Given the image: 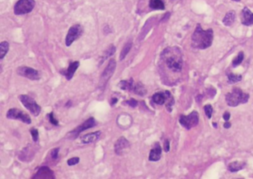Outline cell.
Here are the masks:
<instances>
[{
  "label": "cell",
  "mask_w": 253,
  "mask_h": 179,
  "mask_svg": "<svg viewBox=\"0 0 253 179\" xmlns=\"http://www.w3.org/2000/svg\"><path fill=\"white\" fill-rule=\"evenodd\" d=\"M119 87L123 90H131L134 89V82H133L132 79H130L129 81H121L119 84Z\"/></svg>",
  "instance_id": "21"
},
{
  "label": "cell",
  "mask_w": 253,
  "mask_h": 179,
  "mask_svg": "<svg viewBox=\"0 0 253 179\" xmlns=\"http://www.w3.org/2000/svg\"><path fill=\"white\" fill-rule=\"evenodd\" d=\"M129 147L130 144L128 140L124 137H120L115 144V151L117 155H121Z\"/></svg>",
  "instance_id": "12"
},
{
  "label": "cell",
  "mask_w": 253,
  "mask_h": 179,
  "mask_svg": "<svg viewBox=\"0 0 253 179\" xmlns=\"http://www.w3.org/2000/svg\"><path fill=\"white\" fill-rule=\"evenodd\" d=\"M134 90L135 93H136L139 96H143L146 93V90L144 88L143 85H142L140 83H138V84H137L136 87H134Z\"/></svg>",
  "instance_id": "27"
},
{
  "label": "cell",
  "mask_w": 253,
  "mask_h": 179,
  "mask_svg": "<svg viewBox=\"0 0 253 179\" xmlns=\"http://www.w3.org/2000/svg\"><path fill=\"white\" fill-rule=\"evenodd\" d=\"M33 178H55L54 174L49 167H40V170L37 171L36 175L33 177Z\"/></svg>",
  "instance_id": "13"
},
{
  "label": "cell",
  "mask_w": 253,
  "mask_h": 179,
  "mask_svg": "<svg viewBox=\"0 0 253 179\" xmlns=\"http://www.w3.org/2000/svg\"><path fill=\"white\" fill-rule=\"evenodd\" d=\"M115 51H116V48L115 46L114 45L110 46V47L107 49V51L104 53V55H103V58H102V60H101V61H100V65L103 64L105 59H107L108 58H109L110 56H111L114 55V53H115Z\"/></svg>",
  "instance_id": "24"
},
{
  "label": "cell",
  "mask_w": 253,
  "mask_h": 179,
  "mask_svg": "<svg viewBox=\"0 0 253 179\" xmlns=\"http://www.w3.org/2000/svg\"><path fill=\"white\" fill-rule=\"evenodd\" d=\"M131 46H132V42H128L126 44L124 45V47H123V50L121 51V53H120V56H119V59H120L121 61L123 60V59H125V57H126V56L128 53H129V51H130L131 48Z\"/></svg>",
  "instance_id": "23"
},
{
  "label": "cell",
  "mask_w": 253,
  "mask_h": 179,
  "mask_svg": "<svg viewBox=\"0 0 253 179\" xmlns=\"http://www.w3.org/2000/svg\"><path fill=\"white\" fill-rule=\"evenodd\" d=\"M82 28L80 25H74L69 29L65 38V45L68 47L72 45V43L77 38H79L82 34Z\"/></svg>",
  "instance_id": "9"
},
{
  "label": "cell",
  "mask_w": 253,
  "mask_h": 179,
  "mask_svg": "<svg viewBox=\"0 0 253 179\" xmlns=\"http://www.w3.org/2000/svg\"><path fill=\"white\" fill-rule=\"evenodd\" d=\"M223 127H224V128L226 129H229L231 127V124L229 122H226L224 125H223Z\"/></svg>",
  "instance_id": "37"
},
{
  "label": "cell",
  "mask_w": 253,
  "mask_h": 179,
  "mask_svg": "<svg viewBox=\"0 0 253 179\" xmlns=\"http://www.w3.org/2000/svg\"><path fill=\"white\" fill-rule=\"evenodd\" d=\"M180 123L182 126L184 127L187 130H190L198 125L199 122V115L198 112L193 111L189 115H181L179 120Z\"/></svg>",
  "instance_id": "7"
},
{
  "label": "cell",
  "mask_w": 253,
  "mask_h": 179,
  "mask_svg": "<svg viewBox=\"0 0 253 179\" xmlns=\"http://www.w3.org/2000/svg\"><path fill=\"white\" fill-rule=\"evenodd\" d=\"M17 74L19 75L20 76L25 77V78H28V79L36 81L39 80L40 78V73L38 70H35V69L32 68V67L22 66L19 67L17 69Z\"/></svg>",
  "instance_id": "10"
},
{
  "label": "cell",
  "mask_w": 253,
  "mask_h": 179,
  "mask_svg": "<svg viewBox=\"0 0 253 179\" xmlns=\"http://www.w3.org/2000/svg\"><path fill=\"white\" fill-rule=\"evenodd\" d=\"M59 151V147L54 148L53 150L51 151V157L53 159H57L58 158V153Z\"/></svg>",
  "instance_id": "33"
},
{
  "label": "cell",
  "mask_w": 253,
  "mask_h": 179,
  "mask_svg": "<svg viewBox=\"0 0 253 179\" xmlns=\"http://www.w3.org/2000/svg\"><path fill=\"white\" fill-rule=\"evenodd\" d=\"M242 79V76L241 75H235L230 74L228 75V82L229 84H234L240 82Z\"/></svg>",
  "instance_id": "26"
},
{
  "label": "cell",
  "mask_w": 253,
  "mask_h": 179,
  "mask_svg": "<svg viewBox=\"0 0 253 179\" xmlns=\"http://www.w3.org/2000/svg\"><path fill=\"white\" fill-rule=\"evenodd\" d=\"M49 121H50V122H51L52 124L55 125V126H57V125L59 124V122H58V121L54 118V115L53 112H51L49 114Z\"/></svg>",
  "instance_id": "32"
},
{
  "label": "cell",
  "mask_w": 253,
  "mask_h": 179,
  "mask_svg": "<svg viewBox=\"0 0 253 179\" xmlns=\"http://www.w3.org/2000/svg\"><path fill=\"white\" fill-rule=\"evenodd\" d=\"M161 58L169 70L180 72L182 69L183 61L181 53L177 47H168L161 54Z\"/></svg>",
  "instance_id": "2"
},
{
  "label": "cell",
  "mask_w": 253,
  "mask_h": 179,
  "mask_svg": "<svg viewBox=\"0 0 253 179\" xmlns=\"http://www.w3.org/2000/svg\"><path fill=\"white\" fill-rule=\"evenodd\" d=\"M19 99L25 107L34 116H38L41 112V107L36 102L35 100L28 95H20Z\"/></svg>",
  "instance_id": "4"
},
{
  "label": "cell",
  "mask_w": 253,
  "mask_h": 179,
  "mask_svg": "<svg viewBox=\"0 0 253 179\" xmlns=\"http://www.w3.org/2000/svg\"><path fill=\"white\" fill-rule=\"evenodd\" d=\"M213 40V30L208 29L204 30L200 25H198L192 36V46L198 49H206L212 45Z\"/></svg>",
  "instance_id": "1"
},
{
  "label": "cell",
  "mask_w": 253,
  "mask_h": 179,
  "mask_svg": "<svg viewBox=\"0 0 253 179\" xmlns=\"http://www.w3.org/2000/svg\"><path fill=\"white\" fill-rule=\"evenodd\" d=\"M241 22L246 26L253 25V13L246 7L241 12Z\"/></svg>",
  "instance_id": "14"
},
{
  "label": "cell",
  "mask_w": 253,
  "mask_h": 179,
  "mask_svg": "<svg viewBox=\"0 0 253 179\" xmlns=\"http://www.w3.org/2000/svg\"><path fill=\"white\" fill-rule=\"evenodd\" d=\"M96 121L93 117L91 118H89L88 119H87L86 122L82 123V124H80V126L77 127V128H75L74 130L70 132V134L72 135V137L76 138L79 134L81 133L82 132L85 131V130H88L89 128H92L96 126Z\"/></svg>",
  "instance_id": "11"
},
{
  "label": "cell",
  "mask_w": 253,
  "mask_h": 179,
  "mask_svg": "<svg viewBox=\"0 0 253 179\" xmlns=\"http://www.w3.org/2000/svg\"><path fill=\"white\" fill-rule=\"evenodd\" d=\"M116 67H117V62H116L115 59H111L101 75V78H100V86L101 87H105L109 80L115 74Z\"/></svg>",
  "instance_id": "6"
},
{
  "label": "cell",
  "mask_w": 253,
  "mask_h": 179,
  "mask_svg": "<svg viewBox=\"0 0 253 179\" xmlns=\"http://www.w3.org/2000/svg\"><path fill=\"white\" fill-rule=\"evenodd\" d=\"M30 134H31L32 138H33V140H34V141H35V142L37 141L38 138H39V132H38L37 129H35V128L30 129Z\"/></svg>",
  "instance_id": "30"
},
{
  "label": "cell",
  "mask_w": 253,
  "mask_h": 179,
  "mask_svg": "<svg viewBox=\"0 0 253 179\" xmlns=\"http://www.w3.org/2000/svg\"><path fill=\"white\" fill-rule=\"evenodd\" d=\"M250 96L249 94L243 93L239 88H234L232 93H229L226 96V101L230 107H237L240 104H245L248 101Z\"/></svg>",
  "instance_id": "3"
},
{
  "label": "cell",
  "mask_w": 253,
  "mask_h": 179,
  "mask_svg": "<svg viewBox=\"0 0 253 179\" xmlns=\"http://www.w3.org/2000/svg\"><path fill=\"white\" fill-rule=\"evenodd\" d=\"M245 167V163L244 162H239V161H235V162L231 163L230 164L228 167L229 170L232 172H237V171L242 170Z\"/></svg>",
  "instance_id": "20"
},
{
  "label": "cell",
  "mask_w": 253,
  "mask_h": 179,
  "mask_svg": "<svg viewBox=\"0 0 253 179\" xmlns=\"http://www.w3.org/2000/svg\"><path fill=\"white\" fill-rule=\"evenodd\" d=\"M244 54L243 52H240L238 53V55L237 56L236 58H235L234 60L232 61V65L233 67H237L239 65H241V63L242 62L243 60H244Z\"/></svg>",
  "instance_id": "28"
},
{
  "label": "cell",
  "mask_w": 253,
  "mask_h": 179,
  "mask_svg": "<svg viewBox=\"0 0 253 179\" xmlns=\"http://www.w3.org/2000/svg\"><path fill=\"white\" fill-rule=\"evenodd\" d=\"M6 117L8 119H14V120H19L21 122L25 123L26 124H29L31 123V119L30 116L26 113L20 110L12 108L10 109L7 112Z\"/></svg>",
  "instance_id": "8"
},
{
  "label": "cell",
  "mask_w": 253,
  "mask_h": 179,
  "mask_svg": "<svg viewBox=\"0 0 253 179\" xmlns=\"http://www.w3.org/2000/svg\"><path fill=\"white\" fill-rule=\"evenodd\" d=\"M126 103H128L129 105L132 107H136L137 106H138V101H137L134 99H131L130 100H129Z\"/></svg>",
  "instance_id": "34"
},
{
  "label": "cell",
  "mask_w": 253,
  "mask_h": 179,
  "mask_svg": "<svg viewBox=\"0 0 253 179\" xmlns=\"http://www.w3.org/2000/svg\"><path fill=\"white\" fill-rule=\"evenodd\" d=\"M79 66H80V62L79 61H74V62L71 63L69 65L67 70L64 73V76L67 78V80H71L73 78V76H74L75 72H76Z\"/></svg>",
  "instance_id": "17"
},
{
  "label": "cell",
  "mask_w": 253,
  "mask_h": 179,
  "mask_svg": "<svg viewBox=\"0 0 253 179\" xmlns=\"http://www.w3.org/2000/svg\"><path fill=\"white\" fill-rule=\"evenodd\" d=\"M161 153H162L161 147H160L159 144L156 143L154 144V147L152 148V150L150 151L148 160L151 161H159L160 158H161Z\"/></svg>",
  "instance_id": "16"
},
{
  "label": "cell",
  "mask_w": 253,
  "mask_h": 179,
  "mask_svg": "<svg viewBox=\"0 0 253 179\" xmlns=\"http://www.w3.org/2000/svg\"><path fill=\"white\" fill-rule=\"evenodd\" d=\"M79 162H80V158L74 157L68 159L67 161V163L68 166H74V165L77 164V163H78Z\"/></svg>",
  "instance_id": "31"
},
{
  "label": "cell",
  "mask_w": 253,
  "mask_h": 179,
  "mask_svg": "<svg viewBox=\"0 0 253 179\" xmlns=\"http://www.w3.org/2000/svg\"><path fill=\"white\" fill-rule=\"evenodd\" d=\"M149 6L152 9L155 10H164L165 5L161 0H150Z\"/></svg>",
  "instance_id": "22"
},
{
  "label": "cell",
  "mask_w": 253,
  "mask_h": 179,
  "mask_svg": "<svg viewBox=\"0 0 253 179\" xmlns=\"http://www.w3.org/2000/svg\"><path fill=\"white\" fill-rule=\"evenodd\" d=\"M167 99L166 93L164 94L163 93H154L152 96V101L154 103L159 105H163L166 102Z\"/></svg>",
  "instance_id": "18"
},
{
  "label": "cell",
  "mask_w": 253,
  "mask_h": 179,
  "mask_svg": "<svg viewBox=\"0 0 253 179\" xmlns=\"http://www.w3.org/2000/svg\"><path fill=\"white\" fill-rule=\"evenodd\" d=\"M170 149V144L169 140H166L165 143H164V150L165 152H169Z\"/></svg>",
  "instance_id": "35"
},
{
  "label": "cell",
  "mask_w": 253,
  "mask_h": 179,
  "mask_svg": "<svg viewBox=\"0 0 253 179\" xmlns=\"http://www.w3.org/2000/svg\"><path fill=\"white\" fill-rule=\"evenodd\" d=\"M9 50V44L7 42H2L0 44V59H2L7 54Z\"/></svg>",
  "instance_id": "25"
},
{
  "label": "cell",
  "mask_w": 253,
  "mask_h": 179,
  "mask_svg": "<svg viewBox=\"0 0 253 179\" xmlns=\"http://www.w3.org/2000/svg\"><path fill=\"white\" fill-rule=\"evenodd\" d=\"M229 118H230V113L229 112H226L224 114H223V119H224V120L228 121Z\"/></svg>",
  "instance_id": "36"
},
{
  "label": "cell",
  "mask_w": 253,
  "mask_h": 179,
  "mask_svg": "<svg viewBox=\"0 0 253 179\" xmlns=\"http://www.w3.org/2000/svg\"><path fill=\"white\" fill-rule=\"evenodd\" d=\"M100 136H101V132L96 131L94 132H91V133L86 134L85 136H82L80 138L81 142L83 144H90L95 142L99 139Z\"/></svg>",
  "instance_id": "15"
},
{
  "label": "cell",
  "mask_w": 253,
  "mask_h": 179,
  "mask_svg": "<svg viewBox=\"0 0 253 179\" xmlns=\"http://www.w3.org/2000/svg\"><path fill=\"white\" fill-rule=\"evenodd\" d=\"M117 102V98H114V99H111V105H115Z\"/></svg>",
  "instance_id": "38"
},
{
  "label": "cell",
  "mask_w": 253,
  "mask_h": 179,
  "mask_svg": "<svg viewBox=\"0 0 253 179\" xmlns=\"http://www.w3.org/2000/svg\"><path fill=\"white\" fill-rule=\"evenodd\" d=\"M233 1H235V2H240L241 0H233Z\"/></svg>",
  "instance_id": "39"
},
{
  "label": "cell",
  "mask_w": 253,
  "mask_h": 179,
  "mask_svg": "<svg viewBox=\"0 0 253 179\" xmlns=\"http://www.w3.org/2000/svg\"><path fill=\"white\" fill-rule=\"evenodd\" d=\"M34 6V0H19L14 6V13L16 15L26 14L31 12Z\"/></svg>",
  "instance_id": "5"
},
{
  "label": "cell",
  "mask_w": 253,
  "mask_h": 179,
  "mask_svg": "<svg viewBox=\"0 0 253 179\" xmlns=\"http://www.w3.org/2000/svg\"><path fill=\"white\" fill-rule=\"evenodd\" d=\"M212 110H213V109H212V105H206L205 107H204V111H205V113H206V115H207L208 119H211L212 118Z\"/></svg>",
  "instance_id": "29"
},
{
  "label": "cell",
  "mask_w": 253,
  "mask_h": 179,
  "mask_svg": "<svg viewBox=\"0 0 253 179\" xmlns=\"http://www.w3.org/2000/svg\"><path fill=\"white\" fill-rule=\"evenodd\" d=\"M235 20V12L234 11H229L223 19V23L226 26H231Z\"/></svg>",
  "instance_id": "19"
}]
</instances>
